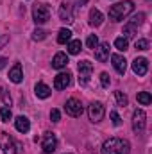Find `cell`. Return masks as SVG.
<instances>
[{
  "label": "cell",
  "mask_w": 152,
  "mask_h": 154,
  "mask_svg": "<svg viewBox=\"0 0 152 154\" xmlns=\"http://www.w3.org/2000/svg\"><path fill=\"white\" fill-rule=\"evenodd\" d=\"M5 65H7V59L0 57V70H2V68H5Z\"/></svg>",
  "instance_id": "obj_34"
},
{
  "label": "cell",
  "mask_w": 152,
  "mask_h": 154,
  "mask_svg": "<svg viewBox=\"0 0 152 154\" xmlns=\"http://www.w3.org/2000/svg\"><path fill=\"white\" fill-rule=\"evenodd\" d=\"M68 154H72V152H68Z\"/></svg>",
  "instance_id": "obj_35"
},
{
  "label": "cell",
  "mask_w": 152,
  "mask_h": 154,
  "mask_svg": "<svg viewBox=\"0 0 152 154\" xmlns=\"http://www.w3.org/2000/svg\"><path fill=\"white\" fill-rule=\"evenodd\" d=\"M34 91H36V97H39V99H48L50 93H52V90H50L47 84H43V82H38V84H36Z\"/></svg>",
  "instance_id": "obj_19"
},
{
  "label": "cell",
  "mask_w": 152,
  "mask_h": 154,
  "mask_svg": "<svg viewBox=\"0 0 152 154\" xmlns=\"http://www.w3.org/2000/svg\"><path fill=\"white\" fill-rule=\"evenodd\" d=\"M66 65H68V56H66L65 52H57V54L54 56V59H52V66L57 68V70H61V68H65Z\"/></svg>",
  "instance_id": "obj_15"
},
{
  "label": "cell",
  "mask_w": 152,
  "mask_h": 154,
  "mask_svg": "<svg viewBox=\"0 0 152 154\" xmlns=\"http://www.w3.org/2000/svg\"><path fill=\"white\" fill-rule=\"evenodd\" d=\"M102 22H104V14H102L99 9L93 7V9L90 11V25H93V27H100Z\"/></svg>",
  "instance_id": "obj_16"
},
{
  "label": "cell",
  "mask_w": 152,
  "mask_h": 154,
  "mask_svg": "<svg viewBox=\"0 0 152 154\" xmlns=\"http://www.w3.org/2000/svg\"><path fill=\"white\" fill-rule=\"evenodd\" d=\"M47 38V32L43 31V29H36L34 32H32V39L34 41H41V39H45Z\"/></svg>",
  "instance_id": "obj_30"
},
{
  "label": "cell",
  "mask_w": 152,
  "mask_h": 154,
  "mask_svg": "<svg viewBox=\"0 0 152 154\" xmlns=\"http://www.w3.org/2000/svg\"><path fill=\"white\" fill-rule=\"evenodd\" d=\"M70 81H72V74L70 72H61L54 79V88L56 90H65V88L70 86Z\"/></svg>",
  "instance_id": "obj_12"
},
{
  "label": "cell",
  "mask_w": 152,
  "mask_h": 154,
  "mask_svg": "<svg viewBox=\"0 0 152 154\" xmlns=\"http://www.w3.org/2000/svg\"><path fill=\"white\" fill-rule=\"evenodd\" d=\"M129 142L122 138H108L102 143V154H127L129 152Z\"/></svg>",
  "instance_id": "obj_2"
},
{
  "label": "cell",
  "mask_w": 152,
  "mask_h": 154,
  "mask_svg": "<svg viewBox=\"0 0 152 154\" xmlns=\"http://www.w3.org/2000/svg\"><path fill=\"white\" fill-rule=\"evenodd\" d=\"M136 99H138V102H140V104H143V106H149V104L152 102V97H150V93H149V91H140Z\"/></svg>",
  "instance_id": "obj_23"
},
{
  "label": "cell",
  "mask_w": 152,
  "mask_h": 154,
  "mask_svg": "<svg viewBox=\"0 0 152 154\" xmlns=\"http://www.w3.org/2000/svg\"><path fill=\"white\" fill-rule=\"evenodd\" d=\"M0 118H2V122H9V120L13 118V113H11V109H9L7 106H4V108L0 109Z\"/></svg>",
  "instance_id": "obj_27"
},
{
  "label": "cell",
  "mask_w": 152,
  "mask_h": 154,
  "mask_svg": "<svg viewBox=\"0 0 152 154\" xmlns=\"http://www.w3.org/2000/svg\"><path fill=\"white\" fill-rule=\"evenodd\" d=\"M41 147H43V151H45L47 154L54 152V151H56V147H57V138H56V134H54V133H50V131H47V133L43 134Z\"/></svg>",
  "instance_id": "obj_8"
},
{
  "label": "cell",
  "mask_w": 152,
  "mask_h": 154,
  "mask_svg": "<svg viewBox=\"0 0 152 154\" xmlns=\"http://www.w3.org/2000/svg\"><path fill=\"white\" fill-rule=\"evenodd\" d=\"M111 120H113V124L116 125V127L122 124V118H120V115H118L116 111H111Z\"/></svg>",
  "instance_id": "obj_32"
},
{
  "label": "cell",
  "mask_w": 152,
  "mask_h": 154,
  "mask_svg": "<svg viewBox=\"0 0 152 154\" xmlns=\"http://www.w3.org/2000/svg\"><path fill=\"white\" fill-rule=\"evenodd\" d=\"M32 18H34V22H36L38 25L47 23V22L50 20V11H48V7H47L45 4H36V5L32 7Z\"/></svg>",
  "instance_id": "obj_4"
},
{
  "label": "cell",
  "mask_w": 152,
  "mask_h": 154,
  "mask_svg": "<svg viewBox=\"0 0 152 154\" xmlns=\"http://www.w3.org/2000/svg\"><path fill=\"white\" fill-rule=\"evenodd\" d=\"M70 39H72V31H70V29H61V31H59V34H57V41H59L61 45L68 43Z\"/></svg>",
  "instance_id": "obj_21"
},
{
  "label": "cell",
  "mask_w": 152,
  "mask_h": 154,
  "mask_svg": "<svg viewBox=\"0 0 152 154\" xmlns=\"http://www.w3.org/2000/svg\"><path fill=\"white\" fill-rule=\"evenodd\" d=\"M9 79L13 81V82H22L23 81V72H22V65L20 63H16L13 68H11V72H9Z\"/></svg>",
  "instance_id": "obj_18"
},
{
  "label": "cell",
  "mask_w": 152,
  "mask_h": 154,
  "mask_svg": "<svg viewBox=\"0 0 152 154\" xmlns=\"http://www.w3.org/2000/svg\"><path fill=\"white\" fill-rule=\"evenodd\" d=\"M91 72H93V63H90V61H81L79 63V84L81 86H86L90 82Z\"/></svg>",
  "instance_id": "obj_5"
},
{
  "label": "cell",
  "mask_w": 152,
  "mask_h": 154,
  "mask_svg": "<svg viewBox=\"0 0 152 154\" xmlns=\"http://www.w3.org/2000/svg\"><path fill=\"white\" fill-rule=\"evenodd\" d=\"M123 34H125V38H134L138 34V25L132 23V22H127L123 25Z\"/></svg>",
  "instance_id": "obj_20"
},
{
  "label": "cell",
  "mask_w": 152,
  "mask_h": 154,
  "mask_svg": "<svg viewBox=\"0 0 152 154\" xmlns=\"http://www.w3.org/2000/svg\"><path fill=\"white\" fill-rule=\"evenodd\" d=\"M134 11V4L132 0H123V2H118L109 7V18L113 22H122L125 16H129L131 13Z\"/></svg>",
  "instance_id": "obj_1"
},
{
  "label": "cell",
  "mask_w": 152,
  "mask_h": 154,
  "mask_svg": "<svg viewBox=\"0 0 152 154\" xmlns=\"http://www.w3.org/2000/svg\"><path fill=\"white\" fill-rule=\"evenodd\" d=\"M0 99H2V102H4L5 106H11V95L7 93V90H5L4 86H0Z\"/></svg>",
  "instance_id": "obj_26"
},
{
  "label": "cell",
  "mask_w": 152,
  "mask_h": 154,
  "mask_svg": "<svg viewBox=\"0 0 152 154\" xmlns=\"http://www.w3.org/2000/svg\"><path fill=\"white\" fill-rule=\"evenodd\" d=\"M0 147L4 154H16V142L7 133H0Z\"/></svg>",
  "instance_id": "obj_6"
},
{
  "label": "cell",
  "mask_w": 152,
  "mask_h": 154,
  "mask_svg": "<svg viewBox=\"0 0 152 154\" xmlns=\"http://www.w3.org/2000/svg\"><path fill=\"white\" fill-rule=\"evenodd\" d=\"M114 97H116V102H118V106H127V104H129V99H127V95H125L123 91L116 90V91H114Z\"/></svg>",
  "instance_id": "obj_24"
},
{
  "label": "cell",
  "mask_w": 152,
  "mask_h": 154,
  "mask_svg": "<svg viewBox=\"0 0 152 154\" xmlns=\"http://www.w3.org/2000/svg\"><path fill=\"white\" fill-rule=\"evenodd\" d=\"M104 113H106V109L100 102H91L90 108H88V115H90L91 122H100L104 118Z\"/></svg>",
  "instance_id": "obj_9"
},
{
  "label": "cell",
  "mask_w": 152,
  "mask_h": 154,
  "mask_svg": "<svg viewBox=\"0 0 152 154\" xmlns=\"http://www.w3.org/2000/svg\"><path fill=\"white\" fill-rule=\"evenodd\" d=\"M59 118H61V113H59L57 109H52V111H50V120H52V122H59Z\"/></svg>",
  "instance_id": "obj_33"
},
{
  "label": "cell",
  "mask_w": 152,
  "mask_h": 154,
  "mask_svg": "<svg viewBox=\"0 0 152 154\" xmlns=\"http://www.w3.org/2000/svg\"><path fill=\"white\" fill-rule=\"evenodd\" d=\"M65 111H66L70 116H75V118H77V116L82 115L84 108H82L81 100H77V99H68V100H66V104H65Z\"/></svg>",
  "instance_id": "obj_10"
},
{
  "label": "cell",
  "mask_w": 152,
  "mask_h": 154,
  "mask_svg": "<svg viewBox=\"0 0 152 154\" xmlns=\"http://www.w3.org/2000/svg\"><path fill=\"white\" fill-rule=\"evenodd\" d=\"M95 59L100 61V63H104V61L109 59V43L97 45V48H95Z\"/></svg>",
  "instance_id": "obj_13"
},
{
  "label": "cell",
  "mask_w": 152,
  "mask_h": 154,
  "mask_svg": "<svg viewBox=\"0 0 152 154\" xmlns=\"http://www.w3.org/2000/svg\"><path fill=\"white\" fill-rule=\"evenodd\" d=\"M81 48H82V43H81V39L68 41V54L75 56V54H79V52H81Z\"/></svg>",
  "instance_id": "obj_22"
},
{
  "label": "cell",
  "mask_w": 152,
  "mask_h": 154,
  "mask_svg": "<svg viewBox=\"0 0 152 154\" xmlns=\"http://www.w3.org/2000/svg\"><path fill=\"white\" fill-rule=\"evenodd\" d=\"M132 72L138 77H143L147 72H149V61L145 57H136L132 61Z\"/></svg>",
  "instance_id": "obj_11"
},
{
  "label": "cell",
  "mask_w": 152,
  "mask_h": 154,
  "mask_svg": "<svg viewBox=\"0 0 152 154\" xmlns=\"http://www.w3.org/2000/svg\"><path fill=\"white\" fill-rule=\"evenodd\" d=\"M145 118H147V115L143 109H134V113H132V131L134 133H141L145 129V122H147Z\"/></svg>",
  "instance_id": "obj_7"
},
{
  "label": "cell",
  "mask_w": 152,
  "mask_h": 154,
  "mask_svg": "<svg viewBox=\"0 0 152 154\" xmlns=\"http://www.w3.org/2000/svg\"><path fill=\"white\" fill-rule=\"evenodd\" d=\"M111 61H113L114 70H116L120 75H123L125 70H127V61H125V57L120 56V54H113V56H111Z\"/></svg>",
  "instance_id": "obj_14"
},
{
  "label": "cell",
  "mask_w": 152,
  "mask_h": 154,
  "mask_svg": "<svg viewBox=\"0 0 152 154\" xmlns=\"http://www.w3.org/2000/svg\"><path fill=\"white\" fill-rule=\"evenodd\" d=\"M14 125H16V131H20V133H29V129H31V122L27 116H16Z\"/></svg>",
  "instance_id": "obj_17"
},
{
  "label": "cell",
  "mask_w": 152,
  "mask_h": 154,
  "mask_svg": "<svg viewBox=\"0 0 152 154\" xmlns=\"http://www.w3.org/2000/svg\"><path fill=\"white\" fill-rule=\"evenodd\" d=\"M79 5H81L79 2L77 4H72V0H63V4L59 7V18L63 22H66V23H72L74 22V11H75Z\"/></svg>",
  "instance_id": "obj_3"
},
{
  "label": "cell",
  "mask_w": 152,
  "mask_h": 154,
  "mask_svg": "<svg viewBox=\"0 0 152 154\" xmlns=\"http://www.w3.org/2000/svg\"><path fill=\"white\" fill-rule=\"evenodd\" d=\"M114 47L118 48V50H122V52H125L127 50V47H129V41H127V38H116L114 39Z\"/></svg>",
  "instance_id": "obj_25"
},
{
  "label": "cell",
  "mask_w": 152,
  "mask_h": 154,
  "mask_svg": "<svg viewBox=\"0 0 152 154\" xmlns=\"http://www.w3.org/2000/svg\"><path fill=\"white\" fill-rule=\"evenodd\" d=\"M86 45H88V48H97V45H99V38H97L95 34H90L88 39H86Z\"/></svg>",
  "instance_id": "obj_29"
},
{
  "label": "cell",
  "mask_w": 152,
  "mask_h": 154,
  "mask_svg": "<svg viewBox=\"0 0 152 154\" xmlns=\"http://www.w3.org/2000/svg\"><path fill=\"white\" fill-rule=\"evenodd\" d=\"M134 48H138V50H149V39H136Z\"/></svg>",
  "instance_id": "obj_28"
},
{
  "label": "cell",
  "mask_w": 152,
  "mask_h": 154,
  "mask_svg": "<svg viewBox=\"0 0 152 154\" xmlns=\"http://www.w3.org/2000/svg\"><path fill=\"white\" fill-rule=\"evenodd\" d=\"M100 82H102V86H104V88H108V86H109V82H111V81H109V74L102 72V74H100Z\"/></svg>",
  "instance_id": "obj_31"
}]
</instances>
